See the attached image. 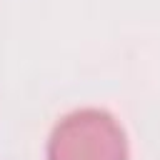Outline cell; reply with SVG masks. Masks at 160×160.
Instances as JSON below:
<instances>
[{
	"mask_svg": "<svg viewBox=\"0 0 160 160\" xmlns=\"http://www.w3.org/2000/svg\"><path fill=\"white\" fill-rule=\"evenodd\" d=\"M48 160H128V138L110 112L82 108L52 128Z\"/></svg>",
	"mask_w": 160,
	"mask_h": 160,
	"instance_id": "cell-1",
	"label": "cell"
}]
</instances>
